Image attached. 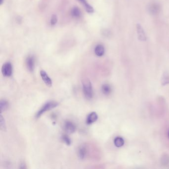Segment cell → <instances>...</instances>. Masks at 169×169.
Here are the masks:
<instances>
[{
  "label": "cell",
  "instance_id": "cell-14",
  "mask_svg": "<svg viewBox=\"0 0 169 169\" xmlns=\"http://www.w3.org/2000/svg\"><path fill=\"white\" fill-rule=\"evenodd\" d=\"M79 1L81 2L83 5H84L86 11L89 13H92L94 12V9L90 4H88L86 0H79Z\"/></svg>",
  "mask_w": 169,
  "mask_h": 169
},
{
  "label": "cell",
  "instance_id": "cell-10",
  "mask_svg": "<svg viewBox=\"0 0 169 169\" xmlns=\"http://www.w3.org/2000/svg\"><path fill=\"white\" fill-rule=\"evenodd\" d=\"M98 115L96 112H93L88 115L86 119V123L87 125H91L97 120Z\"/></svg>",
  "mask_w": 169,
  "mask_h": 169
},
{
  "label": "cell",
  "instance_id": "cell-1",
  "mask_svg": "<svg viewBox=\"0 0 169 169\" xmlns=\"http://www.w3.org/2000/svg\"><path fill=\"white\" fill-rule=\"evenodd\" d=\"M82 84L85 97L87 99H92L93 98L94 93L90 81L87 78H84L82 80Z\"/></svg>",
  "mask_w": 169,
  "mask_h": 169
},
{
  "label": "cell",
  "instance_id": "cell-17",
  "mask_svg": "<svg viewBox=\"0 0 169 169\" xmlns=\"http://www.w3.org/2000/svg\"><path fill=\"white\" fill-rule=\"evenodd\" d=\"M81 14L82 13L78 7H74L72 10V16H73V17H79L81 16Z\"/></svg>",
  "mask_w": 169,
  "mask_h": 169
},
{
  "label": "cell",
  "instance_id": "cell-3",
  "mask_svg": "<svg viewBox=\"0 0 169 169\" xmlns=\"http://www.w3.org/2000/svg\"><path fill=\"white\" fill-rule=\"evenodd\" d=\"M1 73L3 76L6 77H10L13 73V67L10 62H7L3 65L1 68Z\"/></svg>",
  "mask_w": 169,
  "mask_h": 169
},
{
  "label": "cell",
  "instance_id": "cell-22",
  "mask_svg": "<svg viewBox=\"0 0 169 169\" xmlns=\"http://www.w3.org/2000/svg\"><path fill=\"white\" fill-rule=\"evenodd\" d=\"M168 137H169V129H168Z\"/></svg>",
  "mask_w": 169,
  "mask_h": 169
},
{
  "label": "cell",
  "instance_id": "cell-21",
  "mask_svg": "<svg viewBox=\"0 0 169 169\" xmlns=\"http://www.w3.org/2000/svg\"><path fill=\"white\" fill-rule=\"evenodd\" d=\"M3 1H4V0H0V4H2Z\"/></svg>",
  "mask_w": 169,
  "mask_h": 169
},
{
  "label": "cell",
  "instance_id": "cell-6",
  "mask_svg": "<svg viewBox=\"0 0 169 169\" xmlns=\"http://www.w3.org/2000/svg\"><path fill=\"white\" fill-rule=\"evenodd\" d=\"M137 31H138V38L140 41H144L147 39L146 34L144 30L142 28V26L140 24H137L136 25Z\"/></svg>",
  "mask_w": 169,
  "mask_h": 169
},
{
  "label": "cell",
  "instance_id": "cell-12",
  "mask_svg": "<svg viewBox=\"0 0 169 169\" xmlns=\"http://www.w3.org/2000/svg\"><path fill=\"white\" fill-rule=\"evenodd\" d=\"M102 91L104 94L109 95L112 92V88L108 84H104L102 86Z\"/></svg>",
  "mask_w": 169,
  "mask_h": 169
},
{
  "label": "cell",
  "instance_id": "cell-18",
  "mask_svg": "<svg viewBox=\"0 0 169 169\" xmlns=\"http://www.w3.org/2000/svg\"><path fill=\"white\" fill-rule=\"evenodd\" d=\"M62 141H63L67 145H70L72 143V141L70 139V138L67 136V135H64L62 136Z\"/></svg>",
  "mask_w": 169,
  "mask_h": 169
},
{
  "label": "cell",
  "instance_id": "cell-20",
  "mask_svg": "<svg viewBox=\"0 0 169 169\" xmlns=\"http://www.w3.org/2000/svg\"><path fill=\"white\" fill-rule=\"evenodd\" d=\"M20 167H19V168H20V169H25V168H26V165H25V162H22V163H20Z\"/></svg>",
  "mask_w": 169,
  "mask_h": 169
},
{
  "label": "cell",
  "instance_id": "cell-19",
  "mask_svg": "<svg viewBox=\"0 0 169 169\" xmlns=\"http://www.w3.org/2000/svg\"><path fill=\"white\" fill-rule=\"evenodd\" d=\"M58 19L57 16L56 15H53L52 16V17H51V25H56Z\"/></svg>",
  "mask_w": 169,
  "mask_h": 169
},
{
  "label": "cell",
  "instance_id": "cell-2",
  "mask_svg": "<svg viewBox=\"0 0 169 169\" xmlns=\"http://www.w3.org/2000/svg\"><path fill=\"white\" fill-rule=\"evenodd\" d=\"M58 105H59V103L56 101H54L48 102L45 104L39 110L37 113L36 114L35 117L36 119L39 118L42 115H43V114L45 113L47 111L51 110L54 109L56 107H57Z\"/></svg>",
  "mask_w": 169,
  "mask_h": 169
},
{
  "label": "cell",
  "instance_id": "cell-15",
  "mask_svg": "<svg viewBox=\"0 0 169 169\" xmlns=\"http://www.w3.org/2000/svg\"><path fill=\"white\" fill-rule=\"evenodd\" d=\"M114 144L115 146H117V147H122L124 144V141L123 138L121 137H117L114 139Z\"/></svg>",
  "mask_w": 169,
  "mask_h": 169
},
{
  "label": "cell",
  "instance_id": "cell-5",
  "mask_svg": "<svg viewBox=\"0 0 169 169\" xmlns=\"http://www.w3.org/2000/svg\"><path fill=\"white\" fill-rule=\"evenodd\" d=\"M160 6L158 4L153 3L149 4L148 7V10L149 13L152 15H156L160 11Z\"/></svg>",
  "mask_w": 169,
  "mask_h": 169
},
{
  "label": "cell",
  "instance_id": "cell-4",
  "mask_svg": "<svg viewBox=\"0 0 169 169\" xmlns=\"http://www.w3.org/2000/svg\"><path fill=\"white\" fill-rule=\"evenodd\" d=\"M63 129L66 132L68 133H73L76 130V126L73 122L70 120H67L63 125Z\"/></svg>",
  "mask_w": 169,
  "mask_h": 169
},
{
  "label": "cell",
  "instance_id": "cell-11",
  "mask_svg": "<svg viewBox=\"0 0 169 169\" xmlns=\"http://www.w3.org/2000/svg\"><path fill=\"white\" fill-rule=\"evenodd\" d=\"M95 54L99 57L103 56L105 53V48L102 45H98L95 49Z\"/></svg>",
  "mask_w": 169,
  "mask_h": 169
},
{
  "label": "cell",
  "instance_id": "cell-8",
  "mask_svg": "<svg viewBox=\"0 0 169 169\" xmlns=\"http://www.w3.org/2000/svg\"><path fill=\"white\" fill-rule=\"evenodd\" d=\"M40 76H41L42 79L48 87H51L52 86V81L50 78L48 76L47 73L44 70H41Z\"/></svg>",
  "mask_w": 169,
  "mask_h": 169
},
{
  "label": "cell",
  "instance_id": "cell-7",
  "mask_svg": "<svg viewBox=\"0 0 169 169\" xmlns=\"http://www.w3.org/2000/svg\"><path fill=\"white\" fill-rule=\"evenodd\" d=\"M26 67L30 72H33L35 68V58L33 56H29L26 60Z\"/></svg>",
  "mask_w": 169,
  "mask_h": 169
},
{
  "label": "cell",
  "instance_id": "cell-13",
  "mask_svg": "<svg viewBox=\"0 0 169 169\" xmlns=\"http://www.w3.org/2000/svg\"><path fill=\"white\" fill-rule=\"evenodd\" d=\"M9 103L7 101L3 99L1 100L0 102V110H1V113L4 112V111L7 110V108H9Z\"/></svg>",
  "mask_w": 169,
  "mask_h": 169
},
{
  "label": "cell",
  "instance_id": "cell-16",
  "mask_svg": "<svg viewBox=\"0 0 169 169\" xmlns=\"http://www.w3.org/2000/svg\"><path fill=\"white\" fill-rule=\"evenodd\" d=\"M0 129L4 132L6 131V125L4 119L2 115L0 116Z\"/></svg>",
  "mask_w": 169,
  "mask_h": 169
},
{
  "label": "cell",
  "instance_id": "cell-9",
  "mask_svg": "<svg viewBox=\"0 0 169 169\" xmlns=\"http://www.w3.org/2000/svg\"><path fill=\"white\" fill-rule=\"evenodd\" d=\"M87 152V150L86 145L84 144L80 145L78 150V156L79 159L84 160L86 157Z\"/></svg>",
  "mask_w": 169,
  "mask_h": 169
}]
</instances>
